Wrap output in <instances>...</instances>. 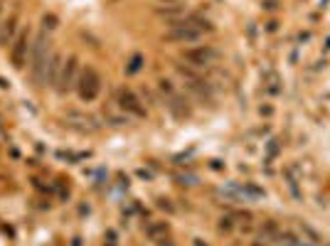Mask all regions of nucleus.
Here are the masks:
<instances>
[{"mask_svg":"<svg viewBox=\"0 0 330 246\" xmlns=\"http://www.w3.org/2000/svg\"><path fill=\"white\" fill-rule=\"evenodd\" d=\"M160 92L168 94V96H170V94H175V92H173V86H170V82H165V79L160 82Z\"/></svg>","mask_w":330,"mask_h":246,"instance_id":"obj_14","label":"nucleus"},{"mask_svg":"<svg viewBox=\"0 0 330 246\" xmlns=\"http://www.w3.org/2000/svg\"><path fill=\"white\" fill-rule=\"evenodd\" d=\"M219 229H222V232H229V229H232V219H222V222H219Z\"/></svg>","mask_w":330,"mask_h":246,"instance_id":"obj_15","label":"nucleus"},{"mask_svg":"<svg viewBox=\"0 0 330 246\" xmlns=\"http://www.w3.org/2000/svg\"><path fill=\"white\" fill-rule=\"evenodd\" d=\"M77 84H79V57L72 54L64 62V69H62L60 92H72V89H77Z\"/></svg>","mask_w":330,"mask_h":246,"instance_id":"obj_6","label":"nucleus"},{"mask_svg":"<svg viewBox=\"0 0 330 246\" xmlns=\"http://www.w3.org/2000/svg\"><path fill=\"white\" fill-rule=\"evenodd\" d=\"M158 18H165V20H170V25H175V22H180L187 18V8L185 5H168V8H160L158 10Z\"/></svg>","mask_w":330,"mask_h":246,"instance_id":"obj_9","label":"nucleus"},{"mask_svg":"<svg viewBox=\"0 0 330 246\" xmlns=\"http://www.w3.org/2000/svg\"><path fill=\"white\" fill-rule=\"evenodd\" d=\"M168 108H170V114H173L175 118H190V106H187V101H185L182 96H178V94H170Z\"/></svg>","mask_w":330,"mask_h":246,"instance_id":"obj_8","label":"nucleus"},{"mask_svg":"<svg viewBox=\"0 0 330 246\" xmlns=\"http://www.w3.org/2000/svg\"><path fill=\"white\" fill-rule=\"evenodd\" d=\"M276 153H278V146H276V140H271V146H269V155L273 158Z\"/></svg>","mask_w":330,"mask_h":246,"instance_id":"obj_17","label":"nucleus"},{"mask_svg":"<svg viewBox=\"0 0 330 246\" xmlns=\"http://www.w3.org/2000/svg\"><path fill=\"white\" fill-rule=\"evenodd\" d=\"M42 22H45V28H47V30H55V28H57V18H55V15H45V18H42Z\"/></svg>","mask_w":330,"mask_h":246,"instance_id":"obj_13","label":"nucleus"},{"mask_svg":"<svg viewBox=\"0 0 330 246\" xmlns=\"http://www.w3.org/2000/svg\"><path fill=\"white\" fill-rule=\"evenodd\" d=\"M0 10H3V2H0Z\"/></svg>","mask_w":330,"mask_h":246,"instance_id":"obj_20","label":"nucleus"},{"mask_svg":"<svg viewBox=\"0 0 330 246\" xmlns=\"http://www.w3.org/2000/svg\"><path fill=\"white\" fill-rule=\"evenodd\" d=\"M50 57H52L50 40H47L45 32H40L32 40V50H30V74L37 86H42L47 82V62H50Z\"/></svg>","mask_w":330,"mask_h":246,"instance_id":"obj_1","label":"nucleus"},{"mask_svg":"<svg viewBox=\"0 0 330 246\" xmlns=\"http://www.w3.org/2000/svg\"><path fill=\"white\" fill-rule=\"evenodd\" d=\"M143 54H133L131 60H128V66H126V74H136V72H141V66H143Z\"/></svg>","mask_w":330,"mask_h":246,"instance_id":"obj_12","label":"nucleus"},{"mask_svg":"<svg viewBox=\"0 0 330 246\" xmlns=\"http://www.w3.org/2000/svg\"><path fill=\"white\" fill-rule=\"evenodd\" d=\"M158 246H173V244H170V234H168V236H163V239L158 242Z\"/></svg>","mask_w":330,"mask_h":246,"instance_id":"obj_18","label":"nucleus"},{"mask_svg":"<svg viewBox=\"0 0 330 246\" xmlns=\"http://www.w3.org/2000/svg\"><path fill=\"white\" fill-rule=\"evenodd\" d=\"M101 92V76L94 66H87L79 76V84H77V94L82 101H94Z\"/></svg>","mask_w":330,"mask_h":246,"instance_id":"obj_2","label":"nucleus"},{"mask_svg":"<svg viewBox=\"0 0 330 246\" xmlns=\"http://www.w3.org/2000/svg\"><path fill=\"white\" fill-rule=\"evenodd\" d=\"M182 57L190 62L192 66L202 69V66H210V64H214L217 57H219V52H217L212 44H197V47H192V50H185V52H182Z\"/></svg>","mask_w":330,"mask_h":246,"instance_id":"obj_4","label":"nucleus"},{"mask_svg":"<svg viewBox=\"0 0 330 246\" xmlns=\"http://www.w3.org/2000/svg\"><path fill=\"white\" fill-rule=\"evenodd\" d=\"M116 104H119V108L126 114V116H128V114L136 116V118H146V116H148V111H146V106L141 104V98H138L133 92H128V89H121Z\"/></svg>","mask_w":330,"mask_h":246,"instance_id":"obj_5","label":"nucleus"},{"mask_svg":"<svg viewBox=\"0 0 330 246\" xmlns=\"http://www.w3.org/2000/svg\"><path fill=\"white\" fill-rule=\"evenodd\" d=\"M195 246H207V244H205L202 239H195Z\"/></svg>","mask_w":330,"mask_h":246,"instance_id":"obj_19","label":"nucleus"},{"mask_svg":"<svg viewBox=\"0 0 330 246\" xmlns=\"http://www.w3.org/2000/svg\"><path fill=\"white\" fill-rule=\"evenodd\" d=\"M165 2H173V0H165Z\"/></svg>","mask_w":330,"mask_h":246,"instance_id":"obj_21","label":"nucleus"},{"mask_svg":"<svg viewBox=\"0 0 330 246\" xmlns=\"http://www.w3.org/2000/svg\"><path fill=\"white\" fill-rule=\"evenodd\" d=\"M62 69H64V57L60 52H52V57L47 62V84L60 89V79H62Z\"/></svg>","mask_w":330,"mask_h":246,"instance_id":"obj_7","label":"nucleus"},{"mask_svg":"<svg viewBox=\"0 0 330 246\" xmlns=\"http://www.w3.org/2000/svg\"><path fill=\"white\" fill-rule=\"evenodd\" d=\"M30 50H32V34H30V30H23L15 37V42L10 44V60H13V66L15 69H23L28 64Z\"/></svg>","mask_w":330,"mask_h":246,"instance_id":"obj_3","label":"nucleus"},{"mask_svg":"<svg viewBox=\"0 0 330 246\" xmlns=\"http://www.w3.org/2000/svg\"><path fill=\"white\" fill-rule=\"evenodd\" d=\"M170 234V226H168V222H150L148 226H146V236H148L150 242H160L163 236H168Z\"/></svg>","mask_w":330,"mask_h":246,"instance_id":"obj_11","label":"nucleus"},{"mask_svg":"<svg viewBox=\"0 0 330 246\" xmlns=\"http://www.w3.org/2000/svg\"><path fill=\"white\" fill-rule=\"evenodd\" d=\"M15 30H18V15H10V18H8V20L0 25V47H8V44H13Z\"/></svg>","mask_w":330,"mask_h":246,"instance_id":"obj_10","label":"nucleus"},{"mask_svg":"<svg viewBox=\"0 0 330 246\" xmlns=\"http://www.w3.org/2000/svg\"><path fill=\"white\" fill-rule=\"evenodd\" d=\"M158 207H160V210H168V212H173V204H170L168 200H160V202H158Z\"/></svg>","mask_w":330,"mask_h":246,"instance_id":"obj_16","label":"nucleus"}]
</instances>
